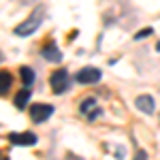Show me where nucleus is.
<instances>
[{"label": "nucleus", "instance_id": "14", "mask_svg": "<svg viewBox=\"0 0 160 160\" xmlns=\"http://www.w3.org/2000/svg\"><path fill=\"white\" fill-rule=\"evenodd\" d=\"M156 49H158V51H160V43H156Z\"/></svg>", "mask_w": 160, "mask_h": 160}, {"label": "nucleus", "instance_id": "1", "mask_svg": "<svg viewBox=\"0 0 160 160\" xmlns=\"http://www.w3.org/2000/svg\"><path fill=\"white\" fill-rule=\"evenodd\" d=\"M43 7H37L34 11H32V15L26 19L24 24H19V26H15V34L17 37H30V34H34L38 28H41V22H43Z\"/></svg>", "mask_w": 160, "mask_h": 160}, {"label": "nucleus", "instance_id": "9", "mask_svg": "<svg viewBox=\"0 0 160 160\" xmlns=\"http://www.w3.org/2000/svg\"><path fill=\"white\" fill-rule=\"evenodd\" d=\"M19 77H22L24 86H32V81H34V71H32L30 66H22V68H19Z\"/></svg>", "mask_w": 160, "mask_h": 160}, {"label": "nucleus", "instance_id": "7", "mask_svg": "<svg viewBox=\"0 0 160 160\" xmlns=\"http://www.w3.org/2000/svg\"><path fill=\"white\" fill-rule=\"evenodd\" d=\"M41 53H43V58H45L47 62H53V64H58V62L62 60V51L58 49V45H56V43H47V45L43 47Z\"/></svg>", "mask_w": 160, "mask_h": 160}, {"label": "nucleus", "instance_id": "3", "mask_svg": "<svg viewBox=\"0 0 160 160\" xmlns=\"http://www.w3.org/2000/svg\"><path fill=\"white\" fill-rule=\"evenodd\" d=\"M49 83H51L53 94H62V92H66V88H68V71H66V68L56 71V73L49 77Z\"/></svg>", "mask_w": 160, "mask_h": 160}, {"label": "nucleus", "instance_id": "11", "mask_svg": "<svg viewBox=\"0 0 160 160\" xmlns=\"http://www.w3.org/2000/svg\"><path fill=\"white\" fill-rule=\"evenodd\" d=\"M94 107H96V100L90 96V98H83V100H81V105H79V111H81L83 115H90L92 111H96Z\"/></svg>", "mask_w": 160, "mask_h": 160}, {"label": "nucleus", "instance_id": "5", "mask_svg": "<svg viewBox=\"0 0 160 160\" xmlns=\"http://www.w3.org/2000/svg\"><path fill=\"white\" fill-rule=\"evenodd\" d=\"M7 139L11 143H15V145H34L38 141V137L34 132H9Z\"/></svg>", "mask_w": 160, "mask_h": 160}, {"label": "nucleus", "instance_id": "13", "mask_svg": "<svg viewBox=\"0 0 160 160\" xmlns=\"http://www.w3.org/2000/svg\"><path fill=\"white\" fill-rule=\"evenodd\" d=\"M137 158H148V154H145V152H141V149H139V152H137Z\"/></svg>", "mask_w": 160, "mask_h": 160}, {"label": "nucleus", "instance_id": "8", "mask_svg": "<svg viewBox=\"0 0 160 160\" xmlns=\"http://www.w3.org/2000/svg\"><path fill=\"white\" fill-rule=\"evenodd\" d=\"M30 96H32V90H30V86H24L17 94H15V98H13V102H15V107L17 109H26V105L30 102Z\"/></svg>", "mask_w": 160, "mask_h": 160}, {"label": "nucleus", "instance_id": "10", "mask_svg": "<svg viewBox=\"0 0 160 160\" xmlns=\"http://www.w3.org/2000/svg\"><path fill=\"white\" fill-rule=\"evenodd\" d=\"M11 75H9V71H2L0 73V94L4 96L7 92H9V88H11Z\"/></svg>", "mask_w": 160, "mask_h": 160}, {"label": "nucleus", "instance_id": "12", "mask_svg": "<svg viewBox=\"0 0 160 160\" xmlns=\"http://www.w3.org/2000/svg\"><path fill=\"white\" fill-rule=\"evenodd\" d=\"M149 34H152V28H145V30H139V32L135 34V41H143V38H145V37H149Z\"/></svg>", "mask_w": 160, "mask_h": 160}, {"label": "nucleus", "instance_id": "6", "mask_svg": "<svg viewBox=\"0 0 160 160\" xmlns=\"http://www.w3.org/2000/svg\"><path fill=\"white\" fill-rule=\"evenodd\" d=\"M135 105H137V109H139V111H143V113H148V115H152L154 109H156V102H154V98H152L149 94H141V96H137Z\"/></svg>", "mask_w": 160, "mask_h": 160}, {"label": "nucleus", "instance_id": "4", "mask_svg": "<svg viewBox=\"0 0 160 160\" xmlns=\"http://www.w3.org/2000/svg\"><path fill=\"white\" fill-rule=\"evenodd\" d=\"M98 79H100V71H98V68H94V66H86V68H81L79 73L75 75V81H77V83H81V86L96 83Z\"/></svg>", "mask_w": 160, "mask_h": 160}, {"label": "nucleus", "instance_id": "2", "mask_svg": "<svg viewBox=\"0 0 160 160\" xmlns=\"http://www.w3.org/2000/svg\"><path fill=\"white\" fill-rule=\"evenodd\" d=\"M51 115H53V107L47 105V102H38V105L30 107V120L34 124H43L45 120H49Z\"/></svg>", "mask_w": 160, "mask_h": 160}]
</instances>
